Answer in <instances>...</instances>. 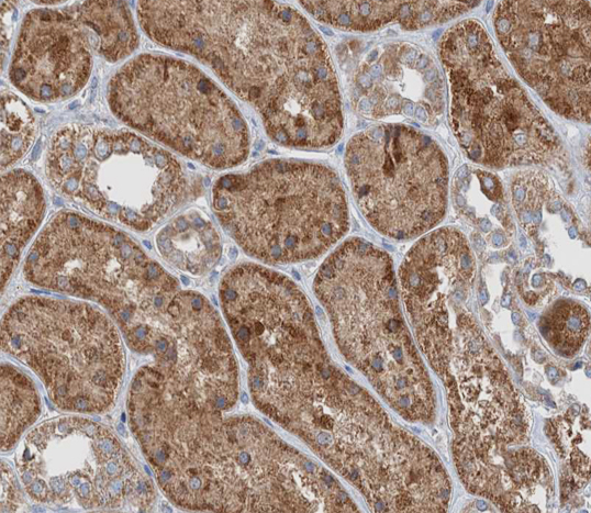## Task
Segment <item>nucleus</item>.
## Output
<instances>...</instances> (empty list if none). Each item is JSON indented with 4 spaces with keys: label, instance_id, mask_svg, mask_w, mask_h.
Returning a JSON list of instances; mask_svg holds the SVG:
<instances>
[{
    "label": "nucleus",
    "instance_id": "f257e3e1",
    "mask_svg": "<svg viewBox=\"0 0 591 513\" xmlns=\"http://www.w3.org/2000/svg\"><path fill=\"white\" fill-rule=\"evenodd\" d=\"M154 42L205 64L259 114L267 135L292 148L322 149L344 118L328 49L296 9L275 1H138Z\"/></svg>",
    "mask_w": 591,
    "mask_h": 513
},
{
    "label": "nucleus",
    "instance_id": "f03ea898",
    "mask_svg": "<svg viewBox=\"0 0 591 513\" xmlns=\"http://www.w3.org/2000/svg\"><path fill=\"white\" fill-rule=\"evenodd\" d=\"M126 410L160 491L178 509L357 510L330 470L257 417L202 409L154 383L134 387Z\"/></svg>",
    "mask_w": 591,
    "mask_h": 513
},
{
    "label": "nucleus",
    "instance_id": "7ed1b4c3",
    "mask_svg": "<svg viewBox=\"0 0 591 513\" xmlns=\"http://www.w3.org/2000/svg\"><path fill=\"white\" fill-rule=\"evenodd\" d=\"M256 409L356 487L376 512L416 511L436 458L330 355L247 379Z\"/></svg>",
    "mask_w": 591,
    "mask_h": 513
},
{
    "label": "nucleus",
    "instance_id": "20e7f679",
    "mask_svg": "<svg viewBox=\"0 0 591 513\" xmlns=\"http://www.w3.org/2000/svg\"><path fill=\"white\" fill-rule=\"evenodd\" d=\"M313 291L346 360L403 417L425 420L431 383L401 313L390 256L349 238L322 263Z\"/></svg>",
    "mask_w": 591,
    "mask_h": 513
},
{
    "label": "nucleus",
    "instance_id": "39448f33",
    "mask_svg": "<svg viewBox=\"0 0 591 513\" xmlns=\"http://www.w3.org/2000/svg\"><path fill=\"white\" fill-rule=\"evenodd\" d=\"M212 207L235 243L268 265L317 258L349 227L336 172L309 160L271 158L226 174L212 188Z\"/></svg>",
    "mask_w": 591,
    "mask_h": 513
},
{
    "label": "nucleus",
    "instance_id": "423d86ee",
    "mask_svg": "<svg viewBox=\"0 0 591 513\" xmlns=\"http://www.w3.org/2000/svg\"><path fill=\"white\" fill-rule=\"evenodd\" d=\"M46 176L56 191L136 232L153 228L187 194V175L164 148L126 130L69 124L51 140Z\"/></svg>",
    "mask_w": 591,
    "mask_h": 513
},
{
    "label": "nucleus",
    "instance_id": "0eeeda50",
    "mask_svg": "<svg viewBox=\"0 0 591 513\" xmlns=\"http://www.w3.org/2000/svg\"><path fill=\"white\" fill-rule=\"evenodd\" d=\"M438 51L451 126L469 159L497 169L558 159L559 136L499 59L480 22L467 19L450 26Z\"/></svg>",
    "mask_w": 591,
    "mask_h": 513
},
{
    "label": "nucleus",
    "instance_id": "6e6552de",
    "mask_svg": "<svg viewBox=\"0 0 591 513\" xmlns=\"http://www.w3.org/2000/svg\"><path fill=\"white\" fill-rule=\"evenodd\" d=\"M107 99L123 123L202 165L232 168L248 157L249 130L236 104L187 60L141 54L111 77Z\"/></svg>",
    "mask_w": 591,
    "mask_h": 513
},
{
    "label": "nucleus",
    "instance_id": "1a4fd4ad",
    "mask_svg": "<svg viewBox=\"0 0 591 513\" xmlns=\"http://www.w3.org/2000/svg\"><path fill=\"white\" fill-rule=\"evenodd\" d=\"M1 346L63 411L98 414L116 402L125 372L122 339L114 321L90 303L22 297L3 315Z\"/></svg>",
    "mask_w": 591,
    "mask_h": 513
},
{
    "label": "nucleus",
    "instance_id": "9d476101",
    "mask_svg": "<svg viewBox=\"0 0 591 513\" xmlns=\"http://www.w3.org/2000/svg\"><path fill=\"white\" fill-rule=\"evenodd\" d=\"M20 482L35 503L89 511L153 510L152 478L114 432L89 417L44 421L15 453Z\"/></svg>",
    "mask_w": 591,
    "mask_h": 513
},
{
    "label": "nucleus",
    "instance_id": "9b49d317",
    "mask_svg": "<svg viewBox=\"0 0 591 513\" xmlns=\"http://www.w3.org/2000/svg\"><path fill=\"white\" fill-rule=\"evenodd\" d=\"M23 272L35 286L94 301L118 325L175 280L125 233L73 211L58 212L43 227Z\"/></svg>",
    "mask_w": 591,
    "mask_h": 513
},
{
    "label": "nucleus",
    "instance_id": "f8f14e48",
    "mask_svg": "<svg viewBox=\"0 0 591 513\" xmlns=\"http://www.w3.org/2000/svg\"><path fill=\"white\" fill-rule=\"evenodd\" d=\"M345 168L359 210L378 233L411 239L443 220L448 165L431 136L403 124L368 127L349 140Z\"/></svg>",
    "mask_w": 591,
    "mask_h": 513
},
{
    "label": "nucleus",
    "instance_id": "ddd939ff",
    "mask_svg": "<svg viewBox=\"0 0 591 513\" xmlns=\"http://www.w3.org/2000/svg\"><path fill=\"white\" fill-rule=\"evenodd\" d=\"M589 1H501L495 35L518 76L557 114L590 122Z\"/></svg>",
    "mask_w": 591,
    "mask_h": 513
},
{
    "label": "nucleus",
    "instance_id": "4468645a",
    "mask_svg": "<svg viewBox=\"0 0 591 513\" xmlns=\"http://www.w3.org/2000/svg\"><path fill=\"white\" fill-rule=\"evenodd\" d=\"M475 258L464 234L446 226L419 239L400 268L402 299L421 350L441 376L453 348L454 304H460L475 278Z\"/></svg>",
    "mask_w": 591,
    "mask_h": 513
},
{
    "label": "nucleus",
    "instance_id": "2eb2a0df",
    "mask_svg": "<svg viewBox=\"0 0 591 513\" xmlns=\"http://www.w3.org/2000/svg\"><path fill=\"white\" fill-rule=\"evenodd\" d=\"M91 71V46L67 8L34 9L21 24L9 69L13 86L40 102L75 96Z\"/></svg>",
    "mask_w": 591,
    "mask_h": 513
},
{
    "label": "nucleus",
    "instance_id": "dca6fc26",
    "mask_svg": "<svg viewBox=\"0 0 591 513\" xmlns=\"http://www.w3.org/2000/svg\"><path fill=\"white\" fill-rule=\"evenodd\" d=\"M315 20L357 32L398 23L419 30L444 23L480 4V1H299Z\"/></svg>",
    "mask_w": 591,
    "mask_h": 513
},
{
    "label": "nucleus",
    "instance_id": "f3484780",
    "mask_svg": "<svg viewBox=\"0 0 591 513\" xmlns=\"http://www.w3.org/2000/svg\"><path fill=\"white\" fill-rule=\"evenodd\" d=\"M44 214L45 198L38 180L23 169L5 172L1 178L2 291Z\"/></svg>",
    "mask_w": 591,
    "mask_h": 513
},
{
    "label": "nucleus",
    "instance_id": "a211bd4d",
    "mask_svg": "<svg viewBox=\"0 0 591 513\" xmlns=\"http://www.w3.org/2000/svg\"><path fill=\"white\" fill-rule=\"evenodd\" d=\"M156 246L166 263L192 276L209 272L222 256L216 228L197 210H188L161 227Z\"/></svg>",
    "mask_w": 591,
    "mask_h": 513
},
{
    "label": "nucleus",
    "instance_id": "6ab92c4d",
    "mask_svg": "<svg viewBox=\"0 0 591 513\" xmlns=\"http://www.w3.org/2000/svg\"><path fill=\"white\" fill-rule=\"evenodd\" d=\"M67 9L104 59L119 62L137 48V30L124 1H85Z\"/></svg>",
    "mask_w": 591,
    "mask_h": 513
},
{
    "label": "nucleus",
    "instance_id": "aec40b11",
    "mask_svg": "<svg viewBox=\"0 0 591 513\" xmlns=\"http://www.w3.org/2000/svg\"><path fill=\"white\" fill-rule=\"evenodd\" d=\"M42 412L32 379L13 365H1V450L10 451Z\"/></svg>",
    "mask_w": 591,
    "mask_h": 513
},
{
    "label": "nucleus",
    "instance_id": "412c9836",
    "mask_svg": "<svg viewBox=\"0 0 591 513\" xmlns=\"http://www.w3.org/2000/svg\"><path fill=\"white\" fill-rule=\"evenodd\" d=\"M539 331L556 353L571 357L587 338L588 312L572 300L557 301L542 317Z\"/></svg>",
    "mask_w": 591,
    "mask_h": 513
},
{
    "label": "nucleus",
    "instance_id": "4be33fe9",
    "mask_svg": "<svg viewBox=\"0 0 591 513\" xmlns=\"http://www.w3.org/2000/svg\"><path fill=\"white\" fill-rule=\"evenodd\" d=\"M35 131L26 103L11 92L1 94V167H10L30 148Z\"/></svg>",
    "mask_w": 591,
    "mask_h": 513
},
{
    "label": "nucleus",
    "instance_id": "5701e85b",
    "mask_svg": "<svg viewBox=\"0 0 591 513\" xmlns=\"http://www.w3.org/2000/svg\"><path fill=\"white\" fill-rule=\"evenodd\" d=\"M24 503L15 472L12 466L1 462V512L16 511Z\"/></svg>",
    "mask_w": 591,
    "mask_h": 513
},
{
    "label": "nucleus",
    "instance_id": "b1692460",
    "mask_svg": "<svg viewBox=\"0 0 591 513\" xmlns=\"http://www.w3.org/2000/svg\"><path fill=\"white\" fill-rule=\"evenodd\" d=\"M14 4L11 1L1 2V64H4V56L8 52L12 33Z\"/></svg>",
    "mask_w": 591,
    "mask_h": 513
},
{
    "label": "nucleus",
    "instance_id": "393cba45",
    "mask_svg": "<svg viewBox=\"0 0 591 513\" xmlns=\"http://www.w3.org/2000/svg\"><path fill=\"white\" fill-rule=\"evenodd\" d=\"M478 508H479L480 510H486V509H487V505L483 504V502H479V503H478Z\"/></svg>",
    "mask_w": 591,
    "mask_h": 513
}]
</instances>
